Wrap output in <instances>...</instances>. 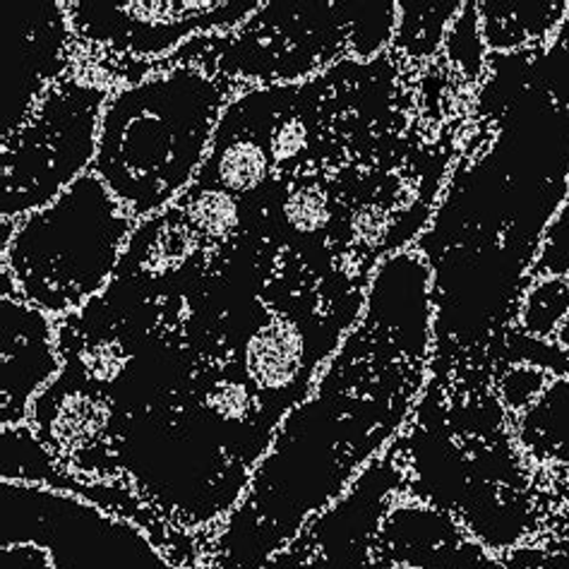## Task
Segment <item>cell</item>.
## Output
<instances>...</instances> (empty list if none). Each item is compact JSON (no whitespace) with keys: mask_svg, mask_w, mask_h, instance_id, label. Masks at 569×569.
<instances>
[{"mask_svg":"<svg viewBox=\"0 0 569 569\" xmlns=\"http://www.w3.org/2000/svg\"><path fill=\"white\" fill-rule=\"evenodd\" d=\"M399 389H366L337 363L318 395L283 421L272 449L254 471L250 498L233 515L219 543V569H262L293 541L306 521L320 517L366 469L407 413Z\"/></svg>","mask_w":569,"mask_h":569,"instance_id":"1","label":"cell"},{"mask_svg":"<svg viewBox=\"0 0 569 569\" xmlns=\"http://www.w3.org/2000/svg\"><path fill=\"white\" fill-rule=\"evenodd\" d=\"M221 101V89L194 68L109 97L94 169L132 217L159 212L200 171Z\"/></svg>","mask_w":569,"mask_h":569,"instance_id":"2","label":"cell"},{"mask_svg":"<svg viewBox=\"0 0 569 569\" xmlns=\"http://www.w3.org/2000/svg\"><path fill=\"white\" fill-rule=\"evenodd\" d=\"M132 214L97 173H84L49 207L27 214L3 250L27 303L66 312L107 287Z\"/></svg>","mask_w":569,"mask_h":569,"instance_id":"3","label":"cell"},{"mask_svg":"<svg viewBox=\"0 0 569 569\" xmlns=\"http://www.w3.org/2000/svg\"><path fill=\"white\" fill-rule=\"evenodd\" d=\"M107 101L109 89L80 80L58 82L39 99L3 140V219L49 207L84 176Z\"/></svg>","mask_w":569,"mask_h":569,"instance_id":"4","label":"cell"},{"mask_svg":"<svg viewBox=\"0 0 569 569\" xmlns=\"http://www.w3.org/2000/svg\"><path fill=\"white\" fill-rule=\"evenodd\" d=\"M0 548L32 543L53 569H176L130 521L47 486L3 481Z\"/></svg>","mask_w":569,"mask_h":569,"instance_id":"5","label":"cell"},{"mask_svg":"<svg viewBox=\"0 0 569 569\" xmlns=\"http://www.w3.org/2000/svg\"><path fill=\"white\" fill-rule=\"evenodd\" d=\"M260 3H72L68 18L82 37L109 43L116 51L154 56L200 29L231 27Z\"/></svg>","mask_w":569,"mask_h":569,"instance_id":"6","label":"cell"},{"mask_svg":"<svg viewBox=\"0 0 569 569\" xmlns=\"http://www.w3.org/2000/svg\"><path fill=\"white\" fill-rule=\"evenodd\" d=\"M3 18V140L18 132L63 68L66 12L58 3H8Z\"/></svg>","mask_w":569,"mask_h":569,"instance_id":"7","label":"cell"},{"mask_svg":"<svg viewBox=\"0 0 569 569\" xmlns=\"http://www.w3.org/2000/svg\"><path fill=\"white\" fill-rule=\"evenodd\" d=\"M395 469L370 461L361 478L316 517L310 569H368L395 490Z\"/></svg>","mask_w":569,"mask_h":569,"instance_id":"8","label":"cell"},{"mask_svg":"<svg viewBox=\"0 0 569 569\" xmlns=\"http://www.w3.org/2000/svg\"><path fill=\"white\" fill-rule=\"evenodd\" d=\"M432 289L428 267L409 252L380 264L366 298V329L403 361L421 363L430 349Z\"/></svg>","mask_w":569,"mask_h":569,"instance_id":"9","label":"cell"},{"mask_svg":"<svg viewBox=\"0 0 569 569\" xmlns=\"http://www.w3.org/2000/svg\"><path fill=\"white\" fill-rule=\"evenodd\" d=\"M320 327L312 329L308 322L291 316H272L252 329L243 343V376L262 397L274 403L281 416L287 407L281 397L293 403L308 392L310 380L329 347H320Z\"/></svg>","mask_w":569,"mask_h":569,"instance_id":"10","label":"cell"},{"mask_svg":"<svg viewBox=\"0 0 569 569\" xmlns=\"http://www.w3.org/2000/svg\"><path fill=\"white\" fill-rule=\"evenodd\" d=\"M378 550L392 567L409 569H492L486 548L461 523L436 505L389 509Z\"/></svg>","mask_w":569,"mask_h":569,"instance_id":"11","label":"cell"},{"mask_svg":"<svg viewBox=\"0 0 569 569\" xmlns=\"http://www.w3.org/2000/svg\"><path fill=\"white\" fill-rule=\"evenodd\" d=\"M3 428L22 426L32 401L51 380L61 361L53 349V329L43 310L24 298L3 296Z\"/></svg>","mask_w":569,"mask_h":569,"instance_id":"12","label":"cell"},{"mask_svg":"<svg viewBox=\"0 0 569 569\" xmlns=\"http://www.w3.org/2000/svg\"><path fill=\"white\" fill-rule=\"evenodd\" d=\"M517 440L536 461L569 469V376L552 378L546 392L517 416Z\"/></svg>","mask_w":569,"mask_h":569,"instance_id":"13","label":"cell"},{"mask_svg":"<svg viewBox=\"0 0 569 569\" xmlns=\"http://www.w3.org/2000/svg\"><path fill=\"white\" fill-rule=\"evenodd\" d=\"M37 403H47L51 409L47 423L49 436L51 442L66 449V452L92 447L111 423L109 399L92 392L89 387L74 385L61 395L56 392V387H49L37 397Z\"/></svg>","mask_w":569,"mask_h":569,"instance_id":"14","label":"cell"},{"mask_svg":"<svg viewBox=\"0 0 569 569\" xmlns=\"http://www.w3.org/2000/svg\"><path fill=\"white\" fill-rule=\"evenodd\" d=\"M481 34L488 51H517L558 29L569 3H481Z\"/></svg>","mask_w":569,"mask_h":569,"instance_id":"15","label":"cell"},{"mask_svg":"<svg viewBox=\"0 0 569 569\" xmlns=\"http://www.w3.org/2000/svg\"><path fill=\"white\" fill-rule=\"evenodd\" d=\"M272 167L274 161L267 142L236 134L212 149L194 178L198 181L194 186L227 190L231 194H250L267 186Z\"/></svg>","mask_w":569,"mask_h":569,"instance_id":"16","label":"cell"},{"mask_svg":"<svg viewBox=\"0 0 569 569\" xmlns=\"http://www.w3.org/2000/svg\"><path fill=\"white\" fill-rule=\"evenodd\" d=\"M140 233L144 238L142 241L138 236L132 238L126 252V262H132L149 277L173 274L176 269H181L192 258L194 246H198V236L188 227L178 207H173L169 214L163 212L147 219Z\"/></svg>","mask_w":569,"mask_h":569,"instance_id":"17","label":"cell"},{"mask_svg":"<svg viewBox=\"0 0 569 569\" xmlns=\"http://www.w3.org/2000/svg\"><path fill=\"white\" fill-rule=\"evenodd\" d=\"M569 318V279L536 277L519 301V329L536 341H556Z\"/></svg>","mask_w":569,"mask_h":569,"instance_id":"18","label":"cell"},{"mask_svg":"<svg viewBox=\"0 0 569 569\" xmlns=\"http://www.w3.org/2000/svg\"><path fill=\"white\" fill-rule=\"evenodd\" d=\"M461 8V3H399L395 43L416 58L438 53Z\"/></svg>","mask_w":569,"mask_h":569,"instance_id":"19","label":"cell"},{"mask_svg":"<svg viewBox=\"0 0 569 569\" xmlns=\"http://www.w3.org/2000/svg\"><path fill=\"white\" fill-rule=\"evenodd\" d=\"M178 209L198 238H223L241 223V200L227 190L192 186L186 198L178 200Z\"/></svg>","mask_w":569,"mask_h":569,"instance_id":"20","label":"cell"},{"mask_svg":"<svg viewBox=\"0 0 569 569\" xmlns=\"http://www.w3.org/2000/svg\"><path fill=\"white\" fill-rule=\"evenodd\" d=\"M349 10L343 12V22L356 56L368 58L382 51L397 34V3H349Z\"/></svg>","mask_w":569,"mask_h":569,"instance_id":"21","label":"cell"},{"mask_svg":"<svg viewBox=\"0 0 569 569\" xmlns=\"http://www.w3.org/2000/svg\"><path fill=\"white\" fill-rule=\"evenodd\" d=\"M476 10L478 8L473 3L463 6L452 27H449L447 39H445L447 53L452 58V63H457L461 72L471 74V78L483 70L486 51H488L481 34V20H478Z\"/></svg>","mask_w":569,"mask_h":569,"instance_id":"22","label":"cell"},{"mask_svg":"<svg viewBox=\"0 0 569 569\" xmlns=\"http://www.w3.org/2000/svg\"><path fill=\"white\" fill-rule=\"evenodd\" d=\"M281 217L293 233L312 236L327 227L332 212H329L327 194L320 188V183L303 181L287 194Z\"/></svg>","mask_w":569,"mask_h":569,"instance_id":"23","label":"cell"},{"mask_svg":"<svg viewBox=\"0 0 569 569\" xmlns=\"http://www.w3.org/2000/svg\"><path fill=\"white\" fill-rule=\"evenodd\" d=\"M536 277H565L569 279V186L567 194L550 219L541 238V252L533 264Z\"/></svg>","mask_w":569,"mask_h":569,"instance_id":"24","label":"cell"},{"mask_svg":"<svg viewBox=\"0 0 569 569\" xmlns=\"http://www.w3.org/2000/svg\"><path fill=\"white\" fill-rule=\"evenodd\" d=\"M556 378L550 370L533 366V363H515L509 368L498 387V395L502 399L505 407L512 413L527 411L531 403L546 392V387L550 380Z\"/></svg>","mask_w":569,"mask_h":569,"instance_id":"25","label":"cell"},{"mask_svg":"<svg viewBox=\"0 0 569 569\" xmlns=\"http://www.w3.org/2000/svg\"><path fill=\"white\" fill-rule=\"evenodd\" d=\"M492 569H569L567 552H550L538 548H519Z\"/></svg>","mask_w":569,"mask_h":569,"instance_id":"26","label":"cell"},{"mask_svg":"<svg viewBox=\"0 0 569 569\" xmlns=\"http://www.w3.org/2000/svg\"><path fill=\"white\" fill-rule=\"evenodd\" d=\"M0 567L3 569H53L47 550L32 543L0 548Z\"/></svg>","mask_w":569,"mask_h":569,"instance_id":"27","label":"cell"},{"mask_svg":"<svg viewBox=\"0 0 569 569\" xmlns=\"http://www.w3.org/2000/svg\"><path fill=\"white\" fill-rule=\"evenodd\" d=\"M556 347L569 356V318H567V322L560 327V332L556 335Z\"/></svg>","mask_w":569,"mask_h":569,"instance_id":"28","label":"cell"},{"mask_svg":"<svg viewBox=\"0 0 569 569\" xmlns=\"http://www.w3.org/2000/svg\"><path fill=\"white\" fill-rule=\"evenodd\" d=\"M565 502H567V509H569V486H567V492H565Z\"/></svg>","mask_w":569,"mask_h":569,"instance_id":"29","label":"cell"},{"mask_svg":"<svg viewBox=\"0 0 569 569\" xmlns=\"http://www.w3.org/2000/svg\"><path fill=\"white\" fill-rule=\"evenodd\" d=\"M389 569H409V567H389Z\"/></svg>","mask_w":569,"mask_h":569,"instance_id":"30","label":"cell"}]
</instances>
